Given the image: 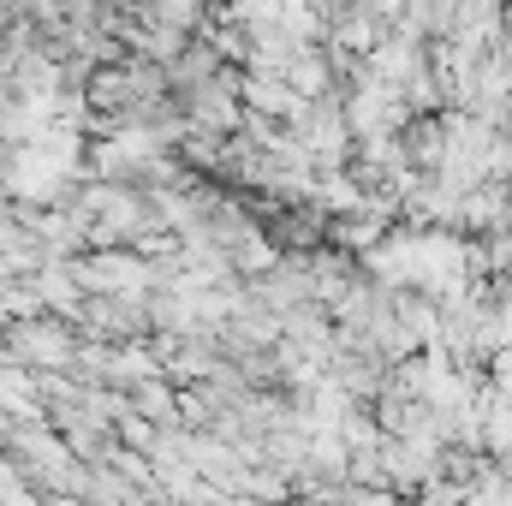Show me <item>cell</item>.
I'll return each mask as SVG.
<instances>
[{
    "mask_svg": "<svg viewBox=\"0 0 512 506\" xmlns=\"http://www.w3.org/2000/svg\"><path fill=\"white\" fill-rule=\"evenodd\" d=\"M6 346H12V358L18 364H36V370H48V364H66L72 358V340H66V322H54V316H18V328L6 334Z\"/></svg>",
    "mask_w": 512,
    "mask_h": 506,
    "instance_id": "obj_1",
    "label": "cell"
},
{
    "mask_svg": "<svg viewBox=\"0 0 512 506\" xmlns=\"http://www.w3.org/2000/svg\"><path fill=\"white\" fill-rule=\"evenodd\" d=\"M78 280L90 292H114V298H137L155 286V268H143L131 251H108V256H84L78 262Z\"/></svg>",
    "mask_w": 512,
    "mask_h": 506,
    "instance_id": "obj_2",
    "label": "cell"
}]
</instances>
